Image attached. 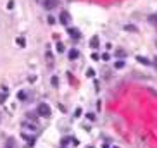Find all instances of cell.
Instances as JSON below:
<instances>
[{
  "instance_id": "cell-1",
  "label": "cell",
  "mask_w": 157,
  "mask_h": 148,
  "mask_svg": "<svg viewBox=\"0 0 157 148\" xmlns=\"http://www.w3.org/2000/svg\"><path fill=\"white\" fill-rule=\"evenodd\" d=\"M36 110H38V115H41V117H50V114H52L50 112V107L47 103H40Z\"/></svg>"
},
{
  "instance_id": "cell-2",
  "label": "cell",
  "mask_w": 157,
  "mask_h": 148,
  "mask_svg": "<svg viewBox=\"0 0 157 148\" xmlns=\"http://www.w3.org/2000/svg\"><path fill=\"white\" fill-rule=\"evenodd\" d=\"M59 21L62 22V24H64V26H69V22H71V16H69L68 12H60Z\"/></svg>"
},
{
  "instance_id": "cell-3",
  "label": "cell",
  "mask_w": 157,
  "mask_h": 148,
  "mask_svg": "<svg viewBox=\"0 0 157 148\" xmlns=\"http://www.w3.org/2000/svg\"><path fill=\"white\" fill-rule=\"evenodd\" d=\"M43 7L52 10L54 7H57V0H43Z\"/></svg>"
},
{
  "instance_id": "cell-4",
  "label": "cell",
  "mask_w": 157,
  "mask_h": 148,
  "mask_svg": "<svg viewBox=\"0 0 157 148\" xmlns=\"http://www.w3.org/2000/svg\"><path fill=\"white\" fill-rule=\"evenodd\" d=\"M68 35H69V36H73L74 40L81 38V33H79L78 29H74V28H68Z\"/></svg>"
},
{
  "instance_id": "cell-5",
  "label": "cell",
  "mask_w": 157,
  "mask_h": 148,
  "mask_svg": "<svg viewBox=\"0 0 157 148\" xmlns=\"http://www.w3.org/2000/svg\"><path fill=\"white\" fill-rule=\"evenodd\" d=\"M4 148H17V146H16V139H14V138H7L5 146H4Z\"/></svg>"
},
{
  "instance_id": "cell-6",
  "label": "cell",
  "mask_w": 157,
  "mask_h": 148,
  "mask_svg": "<svg viewBox=\"0 0 157 148\" xmlns=\"http://www.w3.org/2000/svg\"><path fill=\"white\" fill-rule=\"evenodd\" d=\"M45 59H47V64H49V67H54V55H52L50 52H47V53H45Z\"/></svg>"
},
{
  "instance_id": "cell-7",
  "label": "cell",
  "mask_w": 157,
  "mask_h": 148,
  "mask_svg": "<svg viewBox=\"0 0 157 148\" xmlns=\"http://www.w3.org/2000/svg\"><path fill=\"white\" fill-rule=\"evenodd\" d=\"M78 55H79V52L76 48H73V50H69V55H68V57L71 60H74V59H78Z\"/></svg>"
},
{
  "instance_id": "cell-8",
  "label": "cell",
  "mask_w": 157,
  "mask_h": 148,
  "mask_svg": "<svg viewBox=\"0 0 157 148\" xmlns=\"http://www.w3.org/2000/svg\"><path fill=\"white\" fill-rule=\"evenodd\" d=\"M90 47H92V48H97V47H98V36H93V38H92Z\"/></svg>"
},
{
  "instance_id": "cell-9",
  "label": "cell",
  "mask_w": 157,
  "mask_h": 148,
  "mask_svg": "<svg viewBox=\"0 0 157 148\" xmlns=\"http://www.w3.org/2000/svg\"><path fill=\"white\" fill-rule=\"evenodd\" d=\"M137 60L140 62V64H143V66H148V64H150V62H148V60L145 59V57H140V55L137 57Z\"/></svg>"
},
{
  "instance_id": "cell-10",
  "label": "cell",
  "mask_w": 157,
  "mask_h": 148,
  "mask_svg": "<svg viewBox=\"0 0 157 148\" xmlns=\"http://www.w3.org/2000/svg\"><path fill=\"white\" fill-rule=\"evenodd\" d=\"M114 67H116V69H123V67H124V62H123V60H118V62L114 64Z\"/></svg>"
},
{
  "instance_id": "cell-11",
  "label": "cell",
  "mask_w": 157,
  "mask_h": 148,
  "mask_svg": "<svg viewBox=\"0 0 157 148\" xmlns=\"http://www.w3.org/2000/svg\"><path fill=\"white\" fill-rule=\"evenodd\" d=\"M17 98H19V100H26V98H28V97H26V91H19V93H17Z\"/></svg>"
},
{
  "instance_id": "cell-12",
  "label": "cell",
  "mask_w": 157,
  "mask_h": 148,
  "mask_svg": "<svg viewBox=\"0 0 157 148\" xmlns=\"http://www.w3.org/2000/svg\"><path fill=\"white\" fill-rule=\"evenodd\" d=\"M55 48H57V52H64V45H62L60 41H57V43H55Z\"/></svg>"
},
{
  "instance_id": "cell-13",
  "label": "cell",
  "mask_w": 157,
  "mask_h": 148,
  "mask_svg": "<svg viewBox=\"0 0 157 148\" xmlns=\"http://www.w3.org/2000/svg\"><path fill=\"white\" fill-rule=\"evenodd\" d=\"M16 41H17V45H19V47H24V45H26V41H24V38H17Z\"/></svg>"
},
{
  "instance_id": "cell-14",
  "label": "cell",
  "mask_w": 157,
  "mask_h": 148,
  "mask_svg": "<svg viewBox=\"0 0 157 148\" xmlns=\"http://www.w3.org/2000/svg\"><path fill=\"white\" fill-rule=\"evenodd\" d=\"M57 84H59V78L54 76V78H52V86H57Z\"/></svg>"
},
{
  "instance_id": "cell-15",
  "label": "cell",
  "mask_w": 157,
  "mask_h": 148,
  "mask_svg": "<svg viewBox=\"0 0 157 148\" xmlns=\"http://www.w3.org/2000/svg\"><path fill=\"white\" fill-rule=\"evenodd\" d=\"M5 100H7V95L5 93H0V103H4Z\"/></svg>"
},
{
  "instance_id": "cell-16",
  "label": "cell",
  "mask_w": 157,
  "mask_h": 148,
  "mask_svg": "<svg viewBox=\"0 0 157 148\" xmlns=\"http://www.w3.org/2000/svg\"><path fill=\"white\" fill-rule=\"evenodd\" d=\"M100 59V55H98L97 52H93V53H92V60H98Z\"/></svg>"
},
{
  "instance_id": "cell-17",
  "label": "cell",
  "mask_w": 157,
  "mask_h": 148,
  "mask_svg": "<svg viewBox=\"0 0 157 148\" xmlns=\"http://www.w3.org/2000/svg\"><path fill=\"white\" fill-rule=\"evenodd\" d=\"M86 76H88V78H93V76H95V71H93V69H88Z\"/></svg>"
},
{
  "instance_id": "cell-18",
  "label": "cell",
  "mask_w": 157,
  "mask_h": 148,
  "mask_svg": "<svg viewBox=\"0 0 157 148\" xmlns=\"http://www.w3.org/2000/svg\"><path fill=\"white\" fill-rule=\"evenodd\" d=\"M102 60H110V53H102Z\"/></svg>"
},
{
  "instance_id": "cell-19",
  "label": "cell",
  "mask_w": 157,
  "mask_h": 148,
  "mask_svg": "<svg viewBox=\"0 0 157 148\" xmlns=\"http://www.w3.org/2000/svg\"><path fill=\"white\" fill-rule=\"evenodd\" d=\"M118 57H126V53H124V50H118Z\"/></svg>"
},
{
  "instance_id": "cell-20",
  "label": "cell",
  "mask_w": 157,
  "mask_h": 148,
  "mask_svg": "<svg viewBox=\"0 0 157 148\" xmlns=\"http://www.w3.org/2000/svg\"><path fill=\"white\" fill-rule=\"evenodd\" d=\"M124 29H128V31H135V26H131V24H128V26H124Z\"/></svg>"
},
{
  "instance_id": "cell-21",
  "label": "cell",
  "mask_w": 157,
  "mask_h": 148,
  "mask_svg": "<svg viewBox=\"0 0 157 148\" xmlns=\"http://www.w3.org/2000/svg\"><path fill=\"white\" fill-rule=\"evenodd\" d=\"M26 117H28V119H31V121H36V115H35V114H28Z\"/></svg>"
},
{
  "instance_id": "cell-22",
  "label": "cell",
  "mask_w": 157,
  "mask_h": 148,
  "mask_svg": "<svg viewBox=\"0 0 157 148\" xmlns=\"http://www.w3.org/2000/svg\"><path fill=\"white\" fill-rule=\"evenodd\" d=\"M86 117H88L90 121H95V114H86Z\"/></svg>"
},
{
  "instance_id": "cell-23",
  "label": "cell",
  "mask_w": 157,
  "mask_h": 148,
  "mask_svg": "<svg viewBox=\"0 0 157 148\" xmlns=\"http://www.w3.org/2000/svg\"><path fill=\"white\" fill-rule=\"evenodd\" d=\"M148 21H150V22H154V24H155V26H157V17H154V16H152V17H150V19H148Z\"/></svg>"
},
{
  "instance_id": "cell-24",
  "label": "cell",
  "mask_w": 157,
  "mask_h": 148,
  "mask_svg": "<svg viewBox=\"0 0 157 148\" xmlns=\"http://www.w3.org/2000/svg\"><path fill=\"white\" fill-rule=\"evenodd\" d=\"M49 22H50V24H54V22H55V17H54V16H50V17H49Z\"/></svg>"
},
{
  "instance_id": "cell-25",
  "label": "cell",
  "mask_w": 157,
  "mask_h": 148,
  "mask_svg": "<svg viewBox=\"0 0 157 148\" xmlns=\"http://www.w3.org/2000/svg\"><path fill=\"white\" fill-rule=\"evenodd\" d=\"M74 115H76V117H79V115H81V109H76V112H74Z\"/></svg>"
},
{
  "instance_id": "cell-26",
  "label": "cell",
  "mask_w": 157,
  "mask_h": 148,
  "mask_svg": "<svg viewBox=\"0 0 157 148\" xmlns=\"http://www.w3.org/2000/svg\"><path fill=\"white\" fill-rule=\"evenodd\" d=\"M12 7H14V2H12V0H10L9 4H7V9H12Z\"/></svg>"
},
{
  "instance_id": "cell-27",
  "label": "cell",
  "mask_w": 157,
  "mask_h": 148,
  "mask_svg": "<svg viewBox=\"0 0 157 148\" xmlns=\"http://www.w3.org/2000/svg\"><path fill=\"white\" fill-rule=\"evenodd\" d=\"M152 64L155 66V69H157V57H154V60H152Z\"/></svg>"
},
{
  "instance_id": "cell-28",
  "label": "cell",
  "mask_w": 157,
  "mask_h": 148,
  "mask_svg": "<svg viewBox=\"0 0 157 148\" xmlns=\"http://www.w3.org/2000/svg\"><path fill=\"white\" fill-rule=\"evenodd\" d=\"M88 148H93V146H88Z\"/></svg>"
},
{
  "instance_id": "cell-29",
  "label": "cell",
  "mask_w": 157,
  "mask_h": 148,
  "mask_svg": "<svg viewBox=\"0 0 157 148\" xmlns=\"http://www.w3.org/2000/svg\"><path fill=\"white\" fill-rule=\"evenodd\" d=\"M114 148H119V146H114Z\"/></svg>"
}]
</instances>
